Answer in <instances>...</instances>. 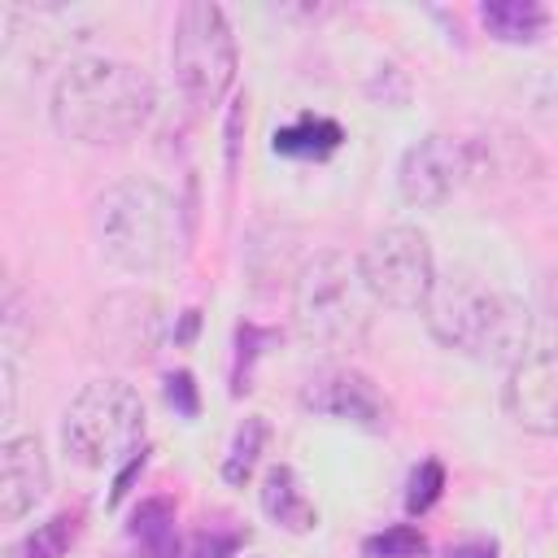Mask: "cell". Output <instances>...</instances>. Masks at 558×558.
I'll return each instance as SVG.
<instances>
[{
    "instance_id": "obj_2",
    "label": "cell",
    "mask_w": 558,
    "mask_h": 558,
    "mask_svg": "<svg viewBox=\"0 0 558 558\" xmlns=\"http://www.w3.org/2000/svg\"><path fill=\"white\" fill-rule=\"evenodd\" d=\"M423 323L436 344H445L462 357L510 362V366L523 357L527 305L471 270L436 275V288L423 305Z\"/></svg>"
},
{
    "instance_id": "obj_12",
    "label": "cell",
    "mask_w": 558,
    "mask_h": 558,
    "mask_svg": "<svg viewBox=\"0 0 558 558\" xmlns=\"http://www.w3.org/2000/svg\"><path fill=\"white\" fill-rule=\"evenodd\" d=\"M48 458L39 436H9L0 445V519L17 523L48 497Z\"/></svg>"
},
{
    "instance_id": "obj_23",
    "label": "cell",
    "mask_w": 558,
    "mask_h": 558,
    "mask_svg": "<svg viewBox=\"0 0 558 558\" xmlns=\"http://www.w3.org/2000/svg\"><path fill=\"white\" fill-rule=\"evenodd\" d=\"M144 462H148V449H140V453H131V458H126V466L113 475V493H109V506H118V501L131 493V480L144 471Z\"/></svg>"
},
{
    "instance_id": "obj_19",
    "label": "cell",
    "mask_w": 558,
    "mask_h": 558,
    "mask_svg": "<svg viewBox=\"0 0 558 558\" xmlns=\"http://www.w3.org/2000/svg\"><path fill=\"white\" fill-rule=\"evenodd\" d=\"M423 554H427V536L414 523H392L362 541V558H423Z\"/></svg>"
},
{
    "instance_id": "obj_24",
    "label": "cell",
    "mask_w": 558,
    "mask_h": 558,
    "mask_svg": "<svg viewBox=\"0 0 558 558\" xmlns=\"http://www.w3.org/2000/svg\"><path fill=\"white\" fill-rule=\"evenodd\" d=\"M445 558H497V541H484V536L458 541V545L445 549Z\"/></svg>"
},
{
    "instance_id": "obj_14",
    "label": "cell",
    "mask_w": 558,
    "mask_h": 558,
    "mask_svg": "<svg viewBox=\"0 0 558 558\" xmlns=\"http://www.w3.org/2000/svg\"><path fill=\"white\" fill-rule=\"evenodd\" d=\"M340 144H344V126L323 113H301L296 122L275 126L270 135L275 157H292V161H327Z\"/></svg>"
},
{
    "instance_id": "obj_21",
    "label": "cell",
    "mask_w": 558,
    "mask_h": 558,
    "mask_svg": "<svg viewBox=\"0 0 558 558\" xmlns=\"http://www.w3.org/2000/svg\"><path fill=\"white\" fill-rule=\"evenodd\" d=\"M240 545H244V532H240V527L209 523V527H201L187 545H179V558H231Z\"/></svg>"
},
{
    "instance_id": "obj_13",
    "label": "cell",
    "mask_w": 558,
    "mask_h": 558,
    "mask_svg": "<svg viewBox=\"0 0 558 558\" xmlns=\"http://www.w3.org/2000/svg\"><path fill=\"white\" fill-rule=\"evenodd\" d=\"M257 501H262V514L275 523V527H283V532H314L318 527V510H314V501L305 497V488H301V475L288 466V462H275V466H266V475H262V488H257Z\"/></svg>"
},
{
    "instance_id": "obj_17",
    "label": "cell",
    "mask_w": 558,
    "mask_h": 558,
    "mask_svg": "<svg viewBox=\"0 0 558 558\" xmlns=\"http://www.w3.org/2000/svg\"><path fill=\"white\" fill-rule=\"evenodd\" d=\"M83 527V510H57L52 519L35 523V532H26L22 541L9 545V558H61L74 536Z\"/></svg>"
},
{
    "instance_id": "obj_22",
    "label": "cell",
    "mask_w": 558,
    "mask_h": 558,
    "mask_svg": "<svg viewBox=\"0 0 558 558\" xmlns=\"http://www.w3.org/2000/svg\"><path fill=\"white\" fill-rule=\"evenodd\" d=\"M161 392H166V405L179 418H196L201 414V392H196V375L192 371H170L166 384H161Z\"/></svg>"
},
{
    "instance_id": "obj_10",
    "label": "cell",
    "mask_w": 558,
    "mask_h": 558,
    "mask_svg": "<svg viewBox=\"0 0 558 558\" xmlns=\"http://www.w3.org/2000/svg\"><path fill=\"white\" fill-rule=\"evenodd\" d=\"M506 414L532 436H558V344L523 353L501 388Z\"/></svg>"
},
{
    "instance_id": "obj_20",
    "label": "cell",
    "mask_w": 558,
    "mask_h": 558,
    "mask_svg": "<svg viewBox=\"0 0 558 558\" xmlns=\"http://www.w3.org/2000/svg\"><path fill=\"white\" fill-rule=\"evenodd\" d=\"M445 493V466L440 458H423L405 480V514H427Z\"/></svg>"
},
{
    "instance_id": "obj_6",
    "label": "cell",
    "mask_w": 558,
    "mask_h": 558,
    "mask_svg": "<svg viewBox=\"0 0 558 558\" xmlns=\"http://www.w3.org/2000/svg\"><path fill=\"white\" fill-rule=\"evenodd\" d=\"M170 70L192 109H214L235 83L240 70V48L231 35V22L218 4L192 0L174 17L170 35Z\"/></svg>"
},
{
    "instance_id": "obj_18",
    "label": "cell",
    "mask_w": 558,
    "mask_h": 558,
    "mask_svg": "<svg viewBox=\"0 0 558 558\" xmlns=\"http://www.w3.org/2000/svg\"><path fill=\"white\" fill-rule=\"evenodd\" d=\"M266 436H270V427H266L262 414H248V418L235 427V436H231V445H227V453H222V480H227L231 488H244V484H248V475H253L257 462H262Z\"/></svg>"
},
{
    "instance_id": "obj_25",
    "label": "cell",
    "mask_w": 558,
    "mask_h": 558,
    "mask_svg": "<svg viewBox=\"0 0 558 558\" xmlns=\"http://www.w3.org/2000/svg\"><path fill=\"white\" fill-rule=\"evenodd\" d=\"M196 327H201V310H183V323H179V331H174V344H187V340L196 336Z\"/></svg>"
},
{
    "instance_id": "obj_7",
    "label": "cell",
    "mask_w": 558,
    "mask_h": 558,
    "mask_svg": "<svg viewBox=\"0 0 558 558\" xmlns=\"http://www.w3.org/2000/svg\"><path fill=\"white\" fill-rule=\"evenodd\" d=\"M362 275L379 305L388 310H423L436 288V257L418 227L392 222L371 235V244L357 253Z\"/></svg>"
},
{
    "instance_id": "obj_3",
    "label": "cell",
    "mask_w": 558,
    "mask_h": 558,
    "mask_svg": "<svg viewBox=\"0 0 558 558\" xmlns=\"http://www.w3.org/2000/svg\"><path fill=\"white\" fill-rule=\"evenodd\" d=\"M96 253L122 275H157L174 262L179 205L153 179H118L92 201Z\"/></svg>"
},
{
    "instance_id": "obj_11",
    "label": "cell",
    "mask_w": 558,
    "mask_h": 558,
    "mask_svg": "<svg viewBox=\"0 0 558 558\" xmlns=\"http://www.w3.org/2000/svg\"><path fill=\"white\" fill-rule=\"evenodd\" d=\"M96 340L105 353L144 362L161 340V305L148 292H113L96 310Z\"/></svg>"
},
{
    "instance_id": "obj_15",
    "label": "cell",
    "mask_w": 558,
    "mask_h": 558,
    "mask_svg": "<svg viewBox=\"0 0 558 558\" xmlns=\"http://www.w3.org/2000/svg\"><path fill=\"white\" fill-rule=\"evenodd\" d=\"M480 22L497 44H536L549 31V9L541 0H484Z\"/></svg>"
},
{
    "instance_id": "obj_9",
    "label": "cell",
    "mask_w": 558,
    "mask_h": 558,
    "mask_svg": "<svg viewBox=\"0 0 558 558\" xmlns=\"http://www.w3.org/2000/svg\"><path fill=\"white\" fill-rule=\"evenodd\" d=\"M301 405L310 414H323V418H336V423H353V427H362L371 436H384L392 427L388 397L357 366H327V371L310 375L301 384Z\"/></svg>"
},
{
    "instance_id": "obj_1",
    "label": "cell",
    "mask_w": 558,
    "mask_h": 558,
    "mask_svg": "<svg viewBox=\"0 0 558 558\" xmlns=\"http://www.w3.org/2000/svg\"><path fill=\"white\" fill-rule=\"evenodd\" d=\"M157 109L153 78L122 57H78L70 61L48 100L52 131L74 144H126Z\"/></svg>"
},
{
    "instance_id": "obj_4",
    "label": "cell",
    "mask_w": 558,
    "mask_h": 558,
    "mask_svg": "<svg viewBox=\"0 0 558 558\" xmlns=\"http://www.w3.org/2000/svg\"><path fill=\"white\" fill-rule=\"evenodd\" d=\"M375 292L362 275V262L344 248L314 253L292 279V327L305 344L340 353L357 349L375 318Z\"/></svg>"
},
{
    "instance_id": "obj_8",
    "label": "cell",
    "mask_w": 558,
    "mask_h": 558,
    "mask_svg": "<svg viewBox=\"0 0 558 558\" xmlns=\"http://www.w3.org/2000/svg\"><path fill=\"white\" fill-rule=\"evenodd\" d=\"M484 174V144L453 135V131H427L414 140L397 161V192L405 205L432 209L445 205L462 183Z\"/></svg>"
},
{
    "instance_id": "obj_5",
    "label": "cell",
    "mask_w": 558,
    "mask_h": 558,
    "mask_svg": "<svg viewBox=\"0 0 558 558\" xmlns=\"http://www.w3.org/2000/svg\"><path fill=\"white\" fill-rule=\"evenodd\" d=\"M144 423V397L126 379H92L61 414V453L83 471H105L140 453Z\"/></svg>"
},
{
    "instance_id": "obj_16",
    "label": "cell",
    "mask_w": 558,
    "mask_h": 558,
    "mask_svg": "<svg viewBox=\"0 0 558 558\" xmlns=\"http://www.w3.org/2000/svg\"><path fill=\"white\" fill-rule=\"evenodd\" d=\"M131 545L144 558H179V527H174V501L166 493L144 497L126 523Z\"/></svg>"
}]
</instances>
